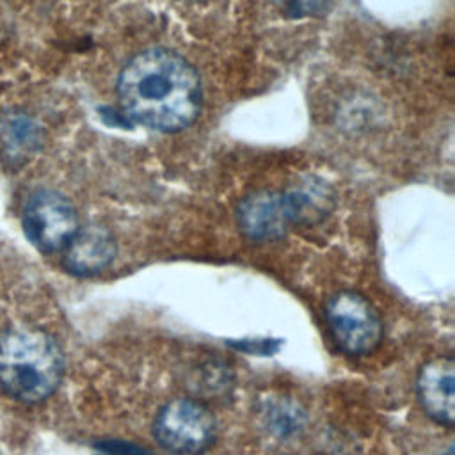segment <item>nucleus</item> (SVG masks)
I'll use <instances>...</instances> for the list:
<instances>
[{
  "label": "nucleus",
  "mask_w": 455,
  "mask_h": 455,
  "mask_svg": "<svg viewBox=\"0 0 455 455\" xmlns=\"http://www.w3.org/2000/svg\"><path fill=\"white\" fill-rule=\"evenodd\" d=\"M444 455H451V450H450V451H448V453H444Z\"/></svg>",
  "instance_id": "14"
},
{
  "label": "nucleus",
  "mask_w": 455,
  "mask_h": 455,
  "mask_svg": "<svg viewBox=\"0 0 455 455\" xmlns=\"http://www.w3.org/2000/svg\"><path fill=\"white\" fill-rule=\"evenodd\" d=\"M329 332L348 355H366L382 339V323L375 307L355 291H338L325 307Z\"/></svg>",
  "instance_id": "4"
},
{
  "label": "nucleus",
  "mask_w": 455,
  "mask_h": 455,
  "mask_svg": "<svg viewBox=\"0 0 455 455\" xmlns=\"http://www.w3.org/2000/svg\"><path fill=\"white\" fill-rule=\"evenodd\" d=\"M258 418L263 430L279 439H293L306 427V411L304 407L284 395H270L259 402Z\"/></svg>",
  "instance_id": "10"
},
{
  "label": "nucleus",
  "mask_w": 455,
  "mask_h": 455,
  "mask_svg": "<svg viewBox=\"0 0 455 455\" xmlns=\"http://www.w3.org/2000/svg\"><path fill=\"white\" fill-rule=\"evenodd\" d=\"M43 144L39 124L21 110L0 112V160L9 169H20L32 160Z\"/></svg>",
  "instance_id": "9"
},
{
  "label": "nucleus",
  "mask_w": 455,
  "mask_h": 455,
  "mask_svg": "<svg viewBox=\"0 0 455 455\" xmlns=\"http://www.w3.org/2000/svg\"><path fill=\"white\" fill-rule=\"evenodd\" d=\"M233 386L231 371L222 363H206L201 364L190 380V389L196 395V400L199 398H212L219 400L229 395V389Z\"/></svg>",
  "instance_id": "11"
},
{
  "label": "nucleus",
  "mask_w": 455,
  "mask_h": 455,
  "mask_svg": "<svg viewBox=\"0 0 455 455\" xmlns=\"http://www.w3.org/2000/svg\"><path fill=\"white\" fill-rule=\"evenodd\" d=\"M62 263L75 275H94L105 270L116 256V240L103 226L78 228L62 249Z\"/></svg>",
  "instance_id": "8"
},
{
  "label": "nucleus",
  "mask_w": 455,
  "mask_h": 455,
  "mask_svg": "<svg viewBox=\"0 0 455 455\" xmlns=\"http://www.w3.org/2000/svg\"><path fill=\"white\" fill-rule=\"evenodd\" d=\"M274 5L288 18L322 16L329 11L332 0H272Z\"/></svg>",
  "instance_id": "12"
},
{
  "label": "nucleus",
  "mask_w": 455,
  "mask_h": 455,
  "mask_svg": "<svg viewBox=\"0 0 455 455\" xmlns=\"http://www.w3.org/2000/svg\"><path fill=\"white\" fill-rule=\"evenodd\" d=\"M236 222L252 242H270L284 236L293 224L300 222L295 190H259L243 197L236 208Z\"/></svg>",
  "instance_id": "6"
},
{
  "label": "nucleus",
  "mask_w": 455,
  "mask_h": 455,
  "mask_svg": "<svg viewBox=\"0 0 455 455\" xmlns=\"http://www.w3.org/2000/svg\"><path fill=\"white\" fill-rule=\"evenodd\" d=\"M153 435L172 455H201L215 439V418L201 400L176 398L158 411Z\"/></svg>",
  "instance_id": "3"
},
{
  "label": "nucleus",
  "mask_w": 455,
  "mask_h": 455,
  "mask_svg": "<svg viewBox=\"0 0 455 455\" xmlns=\"http://www.w3.org/2000/svg\"><path fill=\"white\" fill-rule=\"evenodd\" d=\"M117 96L130 119L158 132H178L201 110L196 69L181 55L164 48L144 50L124 64Z\"/></svg>",
  "instance_id": "1"
},
{
  "label": "nucleus",
  "mask_w": 455,
  "mask_h": 455,
  "mask_svg": "<svg viewBox=\"0 0 455 455\" xmlns=\"http://www.w3.org/2000/svg\"><path fill=\"white\" fill-rule=\"evenodd\" d=\"M416 391L423 411L448 428L455 421V363L450 355L434 357L418 373Z\"/></svg>",
  "instance_id": "7"
},
{
  "label": "nucleus",
  "mask_w": 455,
  "mask_h": 455,
  "mask_svg": "<svg viewBox=\"0 0 455 455\" xmlns=\"http://www.w3.org/2000/svg\"><path fill=\"white\" fill-rule=\"evenodd\" d=\"M62 352L44 331L12 327L0 336V387L18 402L37 403L59 386Z\"/></svg>",
  "instance_id": "2"
},
{
  "label": "nucleus",
  "mask_w": 455,
  "mask_h": 455,
  "mask_svg": "<svg viewBox=\"0 0 455 455\" xmlns=\"http://www.w3.org/2000/svg\"><path fill=\"white\" fill-rule=\"evenodd\" d=\"M27 238L43 252L62 251L78 231V217L73 204L55 190L34 192L21 213Z\"/></svg>",
  "instance_id": "5"
},
{
  "label": "nucleus",
  "mask_w": 455,
  "mask_h": 455,
  "mask_svg": "<svg viewBox=\"0 0 455 455\" xmlns=\"http://www.w3.org/2000/svg\"><path fill=\"white\" fill-rule=\"evenodd\" d=\"M101 455H153L148 448L121 439H107L96 444Z\"/></svg>",
  "instance_id": "13"
}]
</instances>
